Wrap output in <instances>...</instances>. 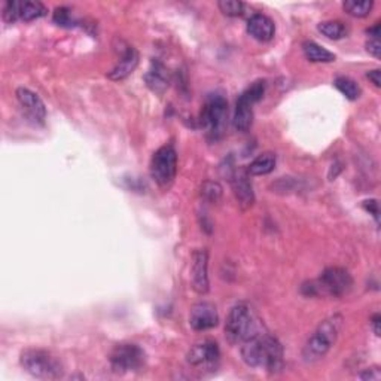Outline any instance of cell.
<instances>
[{
	"label": "cell",
	"instance_id": "cell-14",
	"mask_svg": "<svg viewBox=\"0 0 381 381\" xmlns=\"http://www.w3.org/2000/svg\"><path fill=\"white\" fill-rule=\"evenodd\" d=\"M247 33L260 42H269L274 37L276 26L273 19L262 14H255L247 22Z\"/></svg>",
	"mask_w": 381,
	"mask_h": 381
},
{
	"label": "cell",
	"instance_id": "cell-15",
	"mask_svg": "<svg viewBox=\"0 0 381 381\" xmlns=\"http://www.w3.org/2000/svg\"><path fill=\"white\" fill-rule=\"evenodd\" d=\"M137 66H139L137 49L133 46H127L126 49H124L119 63L109 71L108 78L112 81H122V79L128 78L133 71L136 70Z\"/></svg>",
	"mask_w": 381,
	"mask_h": 381
},
{
	"label": "cell",
	"instance_id": "cell-31",
	"mask_svg": "<svg viewBox=\"0 0 381 381\" xmlns=\"http://www.w3.org/2000/svg\"><path fill=\"white\" fill-rule=\"evenodd\" d=\"M368 79L371 81V82H373V84L377 87V88H380L381 87V71H380V69H375V70H371V71H368Z\"/></svg>",
	"mask_w": 381,
	"mask_h": 381
},
{
	"label": "cell",
	"instance_id": "cell-1",
	"mask_svg": "<svg viewBox=\"0 0 381 381\" xmlns=\"http://www.w3.org/2000/svg\"><path fill=\"white\" fill-rule=\"evenodd\" d=\"M242 357L252 368H264L271 374L283 368V347L277 338L269 334H256L246 339L242 347Z\"/></svg>",
	"mask_w": 381,
	"mask_h": 381
},
{
	"label": "cell",
	"instance_id": "cell-22",
	"mask_svg": "<svg viewBox=\"0 0 381 381\" xmlns=\"http://www.w3.org/2000/svg\"><path fill=\"white\" fill-rule=\"evenodd\" d=\"M373 6L374 2H371V0H347V2L343 3L344 11L356 18H364L369 15Z\"/></svg>",
	"mask_w": 381,
	"mask_h": 381
},
{
	"label": "cell",
	"instance_id": "cell-3",
	"mask_svg": "<svg viewBox=\"0 0 381 381\" xmlns=\"http://www.w3.org/2000/svg\"><path fill=\"white\" fill-rule=\"evenodd\" d=\"M260 332L258 321L249 305L237 304L231 308L225 322V337L231 344L244 343Z\"/></svg>",
	"mask_w": 381,
	"mask_h": 381
},
{
	"label": "cell",
	"instance_id": "cell-24",
	"mask_svg": "<svg viewBox=\"0 0 381 381\" xmlns=\"http://www.w3.org/2000/svg\"><path fill=\"white\" fill-rule=\"evenodd\" d=\"M53 19L54 23L60 27H75L78 24V22L75 19V17L71 15V11L69 8H65V6H60L57 8L54 11V15H53Z\"/></svg>",
	"mask_w": 381,
	"mask_h": 381
},
{
	"label": "cell",
	"instance_id": "cell-6",
	"mask_svg": "<svg viewBox=\"0 0 381 381\" xmlns=\"http://www.w3.org/2000/svg\"><path fill=\"white\" fill-rule=\"evenodd\" d=\"M265 81L255 82L246 91L242 92V96L237 100L235 112H234V127L239 131H247L252 127L253 122V105L264 97L265 92Z\"/></svg>",
	"mask_w": 381,
	"mask_h": 381
},
{
	"label": "cell",
	"instance_id": "cell-5",
	"mask_svg": "<svg viewBox=\"0 0 381 381\" xmlns=\"http://www.w3.org/2000/svg\"><path fill=\"white\" fill-rule=\"evenodd\" d=\"M228 119V103L221 94L209 96L208 101L201 112V126L208 131V136L212 140H218L226 127Z\"/></svg>",
	"mask_w": 381,
	"mask_h": 381
},
{
	"label": "cell",
	"instance_id": "cell-7",
	"mask_svg": "<svg viewBox=\"0 0 381 381\" xmlns=\"http://www.w3.org/2000/svg\"><path fill=\"white\" fill-rule=\"evenodd\" d=\"M316 295L325 294L334 298H341L352 291L353 277L344 269H338V266H331L326 269L321 279L313 282Z\"/></svg>",
	"mask_w": 381,
	"mask_h": 381
},
{
	"label": "cell",
	"instance_id": "cell-27",
	"mask_svg": "<svg viewBox=\"0 0 381 381\" xmlns=\"http://www.w3.org/2000/svg\"><path fill=\"white\" fill-rule=\"evenodd\" d=\"M19 11H22V2H19V0H9L3 8V19L6 23L18 22Z\"/></svg>",
	"mask_w": 381,
	"mask_h": 381
},
{
	"label": "cell",
	"instance_id": "cell-9",
	"mask_svg": "<svg viewBox=\"0 0 381 381\" xmlns=\"http://www.w3.org/2000/svg\"><path fill=\"white\" fill-rule=\"evenodd\" d=\"M146 355L137 344H118L112 350L109 362L112 369L118 374L133 373L145 365Z\"/></svg>",
	"mask_w": 381,
	"mask_h": 381
},
{
	"label": "cell",
	"instance_id": "cell-4",
	"mask_svg": "<svg viewBox=\"0 0 381 381\" xmlns=\"http://www.w3.org/2000/svg\"><path fill=\"white\" fill-rule=\"evenodd\" d=\"M22 366L27 373L42 380H57L63 377V365L53 355L42 348H27L19 357Z\"/></svg>",
	"mask_w": 381,
	"mask_h": 381
},
{
	"label": "cell",
	"instance_id": "cell-2",
	"mask_svg": "<svg viewBox=\"0 0 381 381\" xmlns=\"http://www.w3.org/2000/svg\"><path fill=\"white\" fill-rule=\"evenodd\" d=\"M343 316L334 314L317 326V329L313 332V335L308 338V341L303 348L304 362L313 364L328 355L329 350H331V347L337 341L339 331H341L343 328Z\"/></svg>",
	"mask_w": 381,
	"mask_h": 381
},
{
	"label": "cell",
	"instance_id": "cell-23",
	"mask_svg": "<svg viewBox=\"0 0 381 381\" xmlns=\"http://www.w3.org/2000/svg\"><path fill=\"white\" fill-rule=\"evenodd\" d=\"M317 30L323 36L332 40L343 39L347 35V27L341 22H323L317 26Z\"/></svg>",
	"mask_w": 381,
	"mask_h": 381
},
{
	"label": "cell",
	"instance_id": "cell-26",
	"mask_svg": "<svg viewBox=\"0 0 381 381\" xmlns=\"http://www.w3.org/2000/svg\"><path fill=\"white\" fill-rule=\"evenodd\" d=\"M218 6L226 17H240L244 11V3L239 0H221Z\"/></svg>",
	"mask_w": 381,
	"mask_h": 381
},
{
	"label": "cell",
	"instance_id": "cell-12",
	"mask_svg": "<svg viewBox=\"0 0 381 381\" xmlns=\"http://www.w3.org/2000/svg\"><path fill=\"white\" fill-rule=\"evenodd\" d=\"M219 323V314L212 303H198L191 308L189 325L195 331H209Z\"/></svg>",
	"mask_w": 381,
	"mask_h": 381
},
{
	"label": "cell",
	"instance_id": "cell-16",
	"mask_svg": "<svg viewBox=\"0 0 381 381\" xmlns=\"http://www.w3.org/2000/svg\"><path fill=\"white\" fill-rule=\"evenodd\" d=\"M17 99L22 103V106L32 115L36 121L44 122L46 118V108L44 105L42 99H40L36 92L30 91L28 88H18Z\"/></svg>",
	"mask_w": 381,
	"mask_h": 381
},
{
	"label": "cell",
	"instance_id": "cell-13",
	"mask_svg": "<svg viewBox=\"0 0 381 381\" xmlns=\"http://www.w3.org/2000/svg\"><path fill=\"white\" fill-rule=\"evenodd\" d=\"M249 176L251 174L247 173V170L246 171L239 170L231 176L235 198L242 205V209H249L255 203V194H253V188H252V183L249 180Z\"/></svg>",
	"mask_w": 381,
	"mask_h": 381
},
{
	"label": "cell",
	"instance_id": "cell-8",
	"mask_svg": "<svg viewBox=\"0 0 381 381\" xmlns=\"http://www.w3.org/2000/svg\"><path fill=\"white\" fill-rule=\"evenodd\" d=\"M178 153L173 146H161L151 160V176L160 187L166 188L176 178Z\"/></svg>",
	"mask_w": 381,
	"mask_h": 381
},
{
	"label": "cell",
	"instance_id": "cell-25",
	"mask_svg": "<svg viewBox=\"0 0 381 381\" xmlns=\"http://www.w3.org/2000/svg\"><path fill=\"white\" fill-rule=\"evenodd\" d=\"M201 195L204 200H208L210 203H218L222 197V187L218 182H204L201 187Z\"/></svg>",
	"mask_w": 381,
	"mask_h": 381
},
{
	"label": "cell",
	"instance_id": "cell-11",
	"mask_svg": "<svg viewBox=\"0 0 381 381\" xmlns=\"http://www.w3.org/2000/svg\"><path fill=\"white\" fill-rule=\"evenodd\" d=\"M209 253L205 249H197L192 253V266H191V283L192 289L204 295L209 292Z\"/></svg>",
	"mask_w": 381,
	"mask_h": 381
},
{
	"label": "cell",
	"instance_id": "cell-10",
	"mask_svg": "<svg viewBox=\"0 0 381 381\" xmlns=\"http://www.w3.org/2000/svg\"><path fill=\"white\" fill-rule=\"evenodd\" d=\"M221 352L214 341H203L189 348L187 355L188 364L201 371H213L219 364Z\"/></svg>",
	"mask_w": 381,
	"mask_h": 381
},
{
	"label": "cell",
	"instance_id": "cell-30",
	"mask_svg": "<svg viewBox=\"0 0 381 381\" xmlns=\"http://www.w3.org/2000/svg\"><path fill=\"white\" fill-rule=\"evenodd\" d=\"M364 208H365L369 213H373V216H374L375 221H377V223H378V214H380V212H378V203H377V200L365 201V203H364Z\"/></svg>",
	"mask_w": 381,
	"mask_h": 381
},
{
	"label": "cell",
	"instance_id": "cell-32",
	"mask_svg": "<svg viewBox=\"0 0 381 381\" xmlns=\"http://www.w3.org/2000/svg\"><path fill=\"white\" fill-rule=\"evenodd\" d=\"M380 322H381V317L380 314H374L373 319H371V325H373V329H374V332L377 337H380Z\"/></svg>",
	"mask_w": 381,
	"mask_h": 381
},
{
	"label": "cell",
	"instance_id": "cell-28",
	"mask_svg": "<svg viewBox=\"0 0 381 381\" xmlns=\"http://www.w3.org/2000/svg\"><path fill=\"white\" fill-rule=\"evenodd\" d=\"M366 49L371 56H374L375 58L381 57V44H380V37H369L366 42Z\"/></svg>",
	"mask_w": 381,
	"mask_h": 381
},
{
	"label": "cell",
	"instance_id": "cell-20",
	"mask_svg": "<svg viewBox=\"0 0 381 381\" xmlns=\"http://www.w3.org/2000/svg\"><path fill=\"white\" fill-rule=\"evenodd\" d=\"M46 8L44 3L33 2V0H26L22 2V11H19V19L23 22H33V19L42 18L46 15Z\"/></svg>",
	"mask_w": 381,
	"mask_h": 381
},
{
	"label": "cell",
	"instance_id": "cell-29",
	"mask_svg": "<svg viewBox=\"0 0 381 381\" xmlns=\"http://www.w3.org/2000/svg\"><path fill=\"white\" fill-rule=\"evenodd\" d=\"M360 380H369V381H377L381 378V373H380V368L374 366V368H368L365 369L362 374L359 375Z\"/></svg>",
	"mask_w": 381,
	"mask_h": 381
},
{
	"label": "cell",
	"instance_id": "cell-17",
	"mask_svg": "<svg viewBox=\"0 0 381 381\" xmlns=\"http://www.w3.org/2000/svg\"><path fill=\"white\" fill-rule=\"evenodd\" d=\"M146 85L157 94H162L164 91L169 88L170 84V75L162 63L160 61H152V65L145 75Z\"/></svg>",
	"mask_w": 381,
	"mask_h": 381
},
{
	"label": "cell",
	"instance_id": "cell-19",
	"mask_svg": "<svg viewBox=\"0 0 381 381\" xmlns=\"http://www.w3.org/2000/svg\"><path fill=\"white\" fill-rule=\"evenodd\" d=\"M303 51L305 58L308 61H312V63H332V61H335V54H332L331 51L325 49L319 44L312 42V40L304 42Z\"/></svg>",
	"mask_w": 381,
	"mask_h": 381
},
{
	"label": "cell",
	"instance_id": "cell-21",
	"mask_svg": "<svg viewBox=\"0 0 381 381\" xmlns=\"http://www.w3.org/2000/svg\"><path fill=\"white\" fill-rule=\"evenodd\" d=\"M334 85L348 100H357L360 97V94H362V90H360V87L356 84V82L352 78L338 76L334 81Z\"/></svg>",
	"mask_w": 381,
	"mask_h": 381
},
{
	"label": "cell",
	"instance_id": "cell-18",
	"mask_svg": "<svg viewBox=\"0 0 381 381\" xmlns=\"http://www.w3.org/2000/svg\"><path fill=\"white\" fill-rule=\"evenodd\" d=\"M276 162V153L264 152L247 166V173H249L251 176H265V174H269L274 170Z\"/></svg>",
	"mask_w": 381,
	"mask_h": 381
}]
</instances>
